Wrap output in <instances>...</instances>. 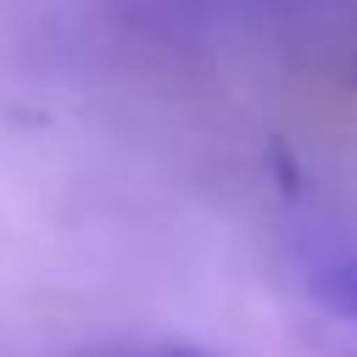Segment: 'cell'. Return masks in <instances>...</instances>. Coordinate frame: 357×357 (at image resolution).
<instances>
[{
    "label": "cell",
    "mask_w": 357,
    "mask_h": 357,
    "mask_svg": "<svg viewBox=\"0 0 357 357\" xmlns=\"http://www.w3.org/2000/svg\"><path fill=\"white\" fill-rule=\"evenodd\" d=\"M318 296H324L340 318H351V324H357V257H351V262H340V268H329V273L318 279Z\"/></svg>",
    "instance_id": "6da1fadb"
},
{
    "label": "cell",
    "mask_w": 357,
    "mask_h": 357,
    "mask_svg": "<svg viewBox=\"0 0 357 357\" xmlns=\"http://www.w3.org/2000/svg\"><path fill=\"white\" fill-rule=\"evenodd\" d=\"M156 357H195V351H156Z\"/></svg>",
    "instance_id": "7a4b0ae2"
}]
</instances>
